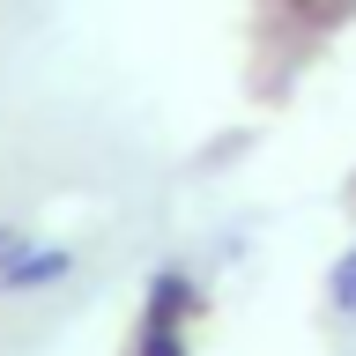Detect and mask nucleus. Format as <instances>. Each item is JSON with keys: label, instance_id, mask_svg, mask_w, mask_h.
Here are the masks:
<instances>
[{"label": "nucleus", "instance_id": "obj_1", "mask_svg": "<svg viewBox=\"0 0 356 356\" xmlns=\"http://www.w3.org/2000/svg\"><path fill=\"white\" fill-rule=\"evenodd\" d=\"M67 275H74V252H67V245H22L15 260L0 267V297H38V289H60Z\"/></svg>", "mask_w": 356, "mask_h": 356}, {"label": "nucleus", "instance_id": "obj_2", "mask_svg": "<svg viewBox=\"0 0 356 356\" xmlns=\"http://www.w3.org/2000/svg\"><path fill=\"white\" fill-rule=\"evenodd\" d=\"M149 319H171V327H193L200 319V289H193V275L186 267H156L149 275Z\"/></svg>", "mask_w": 356, "mask_h": 356}, {"label": "nucleus", "instance_id": "obj_3", "mask_svg": "<svg viewBox=\"0 0 356 356\" xmlns=\"http://www.w3.org/2000/svg\"><path fill=\"white\" fill-rule=\"evenodd\" d=\"M127 356H193V341H186V327H171V319H149L141 312V327H134V349Z\"/></svg>", "mask_w": 356, "mask_h": 356}, {"label": "nucleus", "instance_id": "obj_4", "mask_svg": "<svg viewBox=\"0 0 356 356\" xmlns=\"http://www.w3.org/2000/svg\"><path fill=\"white\" fill-rule=\"evenodd\" d=\"M327 297H334V312H349L356 319V245L334 260V275H327Z\"/></svg>", "mask_w": 356, "mask_h": 356}, {"label": "nucleus", "instance_id": "obj_5", "mask_svg": "<svg viewBox=\"0 0 356 356\" xmlns=\"http://www.w3.org/2000/svg\"><path fill=\"white\" fill-rule=\"evenodd\" d=\"M22 245H30V230H15V222H0V267H8V260H15V252H22Z\"/></svg>", "mask_w": 356, "mask_h": 356}]
</instances>
